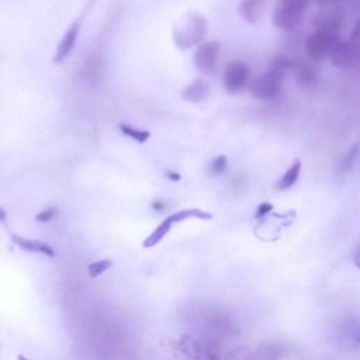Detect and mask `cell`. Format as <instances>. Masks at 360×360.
Wrapping results in <instances>:
<instances>
[{
  "mask_svg": "<svg viewBox=\"0 0 360 360\" xmlns=\"http://www.w3.org/2000/svg\"><path fill=\"white\" fill-rule=\"evenodd\" d=\"M285 73L279 71H267L260 73L251 86V92L253 98L259 100H272L275 99L282 90Z\"/></svg>",
  "mask_w": 360,
  "mask_h": 360,
  "instance_id": "3957f363",
  "label": "cell"
},
{
  "mask_svg": "<svg viewBox=\"0 0 360 360\" xmlns=\"http://www.w3.org/2000/svg\"><path fill=\"white\" fill-rule=\"evenodd\" d=\"M283 356V349L278 345H266L251 352L244 360H279Z\"/></svg>",
  "mask_w": 360,
  "mask_h": 360,
  "instance_id": "2e32d148",
  "label": "cell"
},
{
  "mask_svg": "<svg viewBox=\"0 0 360 360\" xmlns=\"http://www.w3.org/2000/svg\"><path fill=\"white\" fill-rule=\"evenodd\" d=\"M152 208L156 210V211H165L166 210V207H165V204L162 201H154L152 203Z\"/></svg>",
  "mask_w": 360,
  "mask_h": 360,
  "instance_id": "4dcf8cb0",
  "label": "cell"
},
{
  "mask_svg": "<svg viewBox=\"0 0 360 360\" xmlns=\"http://www.w3.org/2000/svg\"><path fill=\"white\" fill-rule=\"evenodd\" d=\"M294 62L296 61H291L286 57H276L273 60V69L275 71H279V72H285V71H293V66H294Z\"/></svg>",
  "mask_w": 360,
  "mask_h": 360,
  "instance_id": "cb8c5ba5",
  "label": "cell"
},
{
  "mask_svg": "<svg viewBox=\"0 0 360 360\" xmlns=\"http://www.w3.org/2000/svg\"><path fill=\"white\" fill-rule=\"evenodd\" d=\"M353 263H354V266L357 269H360V245L357 246V249H356V252L353 255Z\"/></svg>",
  "mask_w": 360,
  "mask_h": 360,
  "instance_id": "f546056e",
  "label": "cell"
},
{
  "mask_svg": "<svg viewBox=\"0 0 360 360\" xmlns=\"http://www.w3.org/2000/svg\"><path fill=\"white\" fill-rule=\"evenodd\" d=\"M207 34V20L199 13H189L173 31L174 42L180 50H189L200 44Z\"/></svg>",
  "mask_w": 360,
  "mask_h": 360,
  "instance_id": "6da1fadb",
  "label": "cell"
},
{
  "mask_svg": "<svg viewBox=\"0 0 360 360\" xmlns=\"http://www.w3.org/2000/svg\"><path fill=\"white\" fill-rule=\"evenodd\" d=\"M293 72L296 73L297 83L303 87L308 89L312 86H317L320 82V71L312 64L296 61L294 66H293Z\"/></svg>",
  "mask_w": 360,
  "mask_h": 360,
  "instance_id": "7c38bea8",
  "label": "cell"
},
{
  "mask_svg": "<svg viewBox=\"0 0 360 360\" xmlns=\"http://www.w3.org/2000/svg\"><path fill=\"white\" fill-rule=\"evenodd\" d=\"M12 241L15 245H17L21 251L30 252V253H41L44 256L48 258H54L55 256V251L54 248L45 241L41 240H31V238H26L21 235H12Z\"/></svg>",
  "mask_w": 360,
  "mask_h": 360,
  "instance_id": "8fae6325",
  "label": "cell"
},
{
  "mask_svg": "<svg viewBox=\"0 0 360 360\" xmlns=\"http://www.w3.org/2000/svg\"><path fill=\"white\" fill-rule=\"evenodd\" d=\"M6 218H8V214H6V211L0 207V222H5L6 221Z\"/></svg>",
  "mask_w": 360,
  "mask_h": 360,
  "instance_id": "1f68e13d",
  "label": "cell"
},
{
  "mask_svg": "<svg viewBox=\"0 0 360 360\" xmlns=\"http://www.w3.org/2000/svg\"><path fill=\"white\" fill-rule=\"evenodd\" d=\"M357 151H359V145H354L350 148V151L343 156L342 162H341V172H346L350 169V166L354 163V159L357 156Z\"/></svg>",
  "mask_w": 360,
  "mask_h": 360,
  "instance_id": "d4e9b609",
  "label": "cell"
},
{
  "mask_svg": "<svg viewBox=\"0 0 360 360\" xmlns=\"http://www.w3.org/2000/svg\"><path fill=\"white\" fill-rule=\"evenodd\" d=\"M311 0H279L278 6H283V8H290V9H297L304 12Z\"/></svg>",
  "mask_w": 360,
  "mask_h": 360,
  "instance_id": "603a6c76",
  "label": "cell"
},
{
  "mask_svg": "<svg viewBox=\"0 0 360 360\" xmlns=\"http://www.w3.org/2000/svg\"><path fill=\"white\" fill-rule=\"evenodd\" d=\"M249 68L244 62H230L224 72V86L230 95H240L249 83Z\"/></svg>",
  "mask_w": 360,
  "mask_h": 360,
  "instance_id": "5b68a950",
  "label": "cell"
},
{
  "mask_svg": "<svg viewBox=\"0 0 360 360\" xmlns=\"http://www.w3.org/2000/svg\"><path fill=\"white\" fill-rule=\"evenodd\" d=\"M174 225V221L172 218V215L166 217L158 227L155 228V231H152V234L150 237H147V240L144 241V248H154L172 230V227Z\"/></svg>",
  "mask_w": 360,
  "mask_h": 360,
  "instance_id": "9a60e30c",
  "label": "cell"
},
{
  "mask_svg": "<svg viewBox=\"0 0 360 360\" xmlns=\"http://www.w3.org/2000/svg\"><path fill=\"white\" fill-rule=\"evenodd\" d=\"M359 39H360V21L357 23L354 31H353L352 35H350V41H353V42H357Z\"/></svg>",
  "mask_w": 360,
  "mask_h": 360,
  "instance_id": "f1b7e54d",
  "label": "cell"
},
{
  "mask_svg": "<svg viewBox=\"0 0 360 360\" xmlns=\"http://www.w3.org/2000/svg\"><path fill=\"white\" fill-rule=\"evenodd\" d=\"M174 224L177 222H182L185 219H189V218H199V219H211L213 218V214L207 213V211H203V210H199V208H188V210H180L177 213H173L170 214Z\"/></svg>",
  "mask_w": 360,
  "mask_h": 360,
  "instance_id": "d6986e66",
  "label": "cell"
},
{
  "mask_svg": "<svg viewBox=\"0 0 360 360\" xmlns=\"http://www.w3.org/2000/svg\"><path fill=\"white\" fill-rule=\"evenodd\" d=\"M330 58L341 69H353L360 65V45L353 41H339Z\"/></svg>",
  "mask_w": 360,
  "mask_h": 360,
  "instance_id": "8992f818",
  "label": "cell"
},
{
  "mask_svg": "<svg viewBox=\"0 0 360 360\" xmlns=\"http://www.w3.org/2000/svg\"><path fill=\"white\" fill-rule=\"evenodd\" d=\"M227 166H228V159L225 155H219L217 158H214L211 162H210V166H208V170L213 176H219L222 174L225 170H227Z\"/></svg>",
  "mask_w": 360,
  "mask_h": 360,
  "instance_id": "7402d4cb",
  "label": "cell"
},
{
  "mask_svg": "<svg viewBox=\"0 0 360 360\" xmlns=\"http://www.w3.org/2000/svg\"><path fill=\"white\" fill-rule=\"evenodd\" d=\"M342 24V16L336 9H323L312 19V27L315 31L336 34Z\"/></svg>",
  "mask_w": 360,
  "mask_h": 360,
  "instance_id": "9c48e42d",
  "label": "cell"
},
{
  "mask_svg": "<svg viewBox=\"0 0 360 360\" xmlns=\"http://www.w3.org/2000/svg\"><path fill=\"white\" fill-rule=\"evenodd\" d=\"M273 210V206L270 203H263L258 207V211H256V218H263L264 215H267L270 211Z\"/></svg>",
  "mask_w": 360,
  "mask_h": 360,
  "instance_id": "4316f807",
  "label": "cell"
},
{
  "mask_svg": "<svg viewBox=\"0 0 360 360\" xmlns=\"http://www.w3.org/2000/svg\"><path fill=\"white\" fill-rule=\"evenodd\" d=\"M58 215V208L55 207H50V208H45L41 213H38L35 215V221L37 222H50L53 221L55 217Z\"/></svg>",
  "mask_w": 360,
  "mask_h": 360,
  "instance_id": "484cf974",
  "label": "cell"
},
{
  "mask_svg": "<svg viewBox=\"0 0 360 360\" xmlns=\"http://www.w3.org/2000/svg\"><path fill=\"white\" fill-rule=\"evenodd\" d=\"M165 174L169 180H172V182H180V180H182V174L177 173V172H173V170H168Z\"/></svg>",
  "mask_w": 360,
  "mask_h": 360,
  "instance_id": "83f0119b",
  "label": "cell"
},
{
  "mask_svg": "<svg viewBox=\"0 0 360 360\" xmlns=\"http://www.w3.org/2000/svg\"><path fill=\"white\" fill-rule=\"evenodd\" d=\"M218 51H219L218 41H207V42L200 44L193 57L195 68L199 72L206 73V75L213 73L215 71Z\"/></svg>",
  "mask_w": 360,
  "mask_h": 360,
  "instance_id": "52a82bcc",
  "label": "cell"
},
{
  "mask_svg": "<svg viewBox=\"0 0 360 360\" xmlns=\"http://www.w3.org/2000/svg\"><path fill=\"white\" fill-rule=\"evenodd\" d=\"M177 348L186 360H221L218 348L210 341L183 335L180 338Z\"/></svg>",
  "mask_w": 360,
  "mask_h": 360,
  "instance_id": "7a4b0ae2",
  "label": "cell"
},
{
  "mask_svg": "<svg viewBox=\"0 0 360 360\" xmlns=\"http://www.w3.org/2000/svg\"><path fill=\"white\" fill-rule=\"evenodd\" d=\"M17 360H28L26 356H23V354H19V357H17Z\"/></svg>",
  "mask_w": 360,
  "mask_h": 360,
  "instance_id": "d6a6232c",
  "label": "cell"
},
{
  "mask_svg": "<svg viewBox=\"0 0 360 360\" xmlns=\"http://www.w3.org/2000/svg\"><path fill=\"white\" fill-rule=\"evenodd\" d=\"M318 2H323V3H327V2H334V0H318Z\"/></svg>",
  "mask_w": 360,
  "mask_h": 360,
  "instance_id": "836d02e7",
  "label": "cell"
},
{
  "mask_svg": "<svg viewBox=\"0 0 360 360\" xmlns=\"http://www.w3.org/2000/svg\"><path fill=\"white\" fill-rule=\"evenodd\" d=\"M341 339L343 341V345H348L350 348L360 346V323L356 320H350L342 327Z\"/></svg>",
  "mask_w": 360,
  "mask_h": 360,
  "instance_id": "e0dca14e",
  "label": "cell"
},
{
  "mask_svg": "<svg viewBox=\"0 0 360 360\" xmlns=\"http://www.w3.org/2000/svg\"><path fill=\"white\" fill-rule=\"evenodd\" d=\"M303 15H304V12H301V10L278 6V9L273 13L272 23L278 28L293 30V28H296L301 23Z\"/></svg>",
  "mask_w": 360,
  "mask_h": 360,
  "instance_id": "30bf717a",
  "label": "cell"
},
{
  "mask_svg": "<svg viewBox=\"0 0 360 360\" xmlns=\"http://www.w3.org/2000/svg\"><path fill=\"white\" fill-rule=\"evenodd\" d=\"M118 128L124 135L132 138L134 141H137L138 144H145L151 137V132L148 129H138V128H134L128 124H120Z\"/></svg>",
  "mask_w": 360,
  "mask_h": 360,
  "instance_id": "ffe728a7",
  "label": "cell"
},
{
  "mask_svg": "<svg viewBox=\"0 0 360 360\" xmlns=\"http://www.w3.org/2000/svg\"><path fill=\"white\" fill-rule=\"evenodd\" d=\"M266 0H241L240 15L249 24H258L263 16Z\"/></svg>",
  "mask_w": 360,
  "mask_h": 360,
  "instance_id": "5bb4252c",
  "label": "cell"
},
{
  "mask_svg": "<svg viewBox=\"0 0 360 360\" xmlns=\"http://www.w3.org/2000/svg\"><path fill=\"white\" fill-rule=\"evenodd\" d=\"M180 96L189 103H203L210 98V84L204 79H195L186 89L182 90Z\"/></svg>",
  "mask_w": 360,
  "mask_h": 360,
  "instance_id": "4fadbf2b",
  "label": "cell"
},
{
  "mask_svg": "<svg viewBox=\"0 0 360 360\" xmlns=\"http://www.w3.org/2000/svg\"><path fill=\"white\" fill-rule=\"evenodd\" d=\"M338 42L339 38L336 34L315 31L312 35L307 38L305 51L314 62H323L331 57Z\"/></svg>",
  "mask_w": 360,
  "mask_h": 360,
  "instance_id": "277c9868",
  "label": "cell"
},
{
  "mask_svg": "<svg viewBox=\"0 0 360 360\" xmlns=\"http://www.w3.org/2000/svg\"><path fill=\"white\" fill-rule=\"evenodd\" d=\"M89 8H90V6L86 8V10L83 12V15H82L78 20H75V21L71 24V27L66 30V33L64 34V37H62V39H61V42H60V45H58V48H57V54H55V62H57V64H62V62L71 55V53L73 51L75 45H76L78 35H79V31H80V26H82L83 17H84V15L87 13Z\"/></svg>",
  "mask_w": 360,
  "mask_h": 360,
  "instance_id": "ba28073f",
  "label": "cell"
},
{
  "mask_svg": "<svg viewBox=\"0 0 360 360\" xmlns=\"http://www.w3.org/2000/svg\"><path fill=\"white\" fill-rule=\"evenodd\" d=\"M111 266H113V262L110 259H102V260H96L93 263H90L87 267L89 276L92 279H98L99 276L106 273Z\"/></svg>",
  "mask_w": 360,
  "mask_h": 360,
  "instance_id": "44dd1931",
  "label": "cell"
},
{
  "mask_svg": "<svg viewBox=\"0 0 360 360\" xmlns=\"http://www.w3.org/2000/svg\"><path fill=\"white\" fill-rule=\"evenodd\" d=\"M300 172H301V162H300V161H296V162L291 165V168L285 172V174H283L282 179L279 180V183L276 185V189L280 190V192H285V190L290 189L291 186H294L296 182L298 180Z\"/></svg>",
  "mask_w": 360,
  "mask_h": 360,
  "instance_id": "ac0fdd59",
  "label": "cell"
}]
</instances>
